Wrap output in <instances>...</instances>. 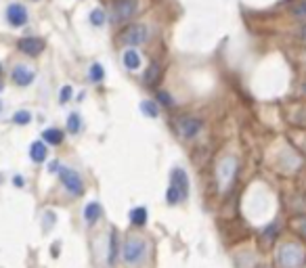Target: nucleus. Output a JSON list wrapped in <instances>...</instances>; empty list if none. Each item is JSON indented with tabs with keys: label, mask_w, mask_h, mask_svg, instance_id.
Instances as JSON below:
<instances>
[{
	"label": "nucleus",
	"mask_w": 306,
	"mask_h": 268,
	"mask_svg": "<svg viewBox=\"0 0 306 268\" xmlns=\"http://www.w3.org/2000/svg\"><path fill=\"white\" fill-rule=\"evenodd\" d=\"M296 231L306 239V216H304V218H300V220L296 222Z\"/></svg>",
	"instance_id": "cd10ccee"
},
{
	"label": "nucleus",
	"mask_w": 306,
	"mask_h": 268,
	"mask_svg": "<svg viewBox=\"0 0 306 268\" xmlns=\"http://www.w3.org/2000/svg\"><path fill=\"white\" fill-rule=\"evenodd\" d=\"M0 74H3V65H0Z\"/></svg>",
	"instance_id": "473e14b6"
},
{
	"label": "nucleus",
	"mask_w": 306,
	"mask_h": 268,
	"mask_svg": "<svg viewBox=\"0 0 306 268\" xmlns=\"http://www.w3.org/2000/svg\"><path fill=\"white\" fill-rule=\"evenodd\" d=\"M88 21H90V25H94V27H103L105 21H107L105 11H103V9H92L90 15H88Z\"/></svg>",
	"instance_id": "a211bd4d"
},
{
	"label": "nucleus",
	"mask_w": 306,
	"mask_h": 268,
	"mask_svg": "<svg viewBox=\"0 0 306 268\" xmlns=\"http://www.w3.org/2000/svg\"><path fill=\"white\" fill-rule=\"evenodd\" d=\"M80 128H82V118L78 114H72L67 118V132L69 134H78Z\"/></svg>",
	"instance_id": "4be33fe9"
},
{
	"label": "nucleus",
	"mask_w": 306,
	"mask_h": 268,
	"mask_svg": "<svg viewBox=\"0 0 306 268\" xmlns=\"http://www.w3.org/2000/svg\"><path fill=\"white\" fill-rule=\"evenodd\" d=\"M63 132L59 130V128H46L44 132H42V140L46 145H53V147H57V145H61L63 143Z\"/></svg>",
	"instance_id": "2eb2a0df"
},
{
	"label": "nucleus",
	"mask_w": 306,
	"mask_h": 268,
	"mask_svg": "<svg viewBox=\"0 0 306 268\" xmlns=\"http://www.w3.org/2000/svg\"><path fill=\"white\" fill-rule=\"evenodd\" d=\"M201 130V122L197 118H193V116H185V118H180L178 120V132L183 134L185 138H193V136H197Z\"/></svg>",
	"instance_id": "9b49d317"
},
{
	"label": "nucleus",
	"mask_w": 306,
	"mask_h": 268,
	"mask_svg": "<svg viewBox=\"0 0 306 268\" xmlns=\"http://www.w3.org/2000/svg\"><path fill=\"white\" fill-rule=\"evenodd\" d=\"M277 268H304L306 266V247L298 241H285L277 247L275 253Z\"/></svg>",
	"instance_id": "f257e3e1"
},
{
	"label": "nucleus",
	"mask_w": 306,
	"mask_h": 268,
	"mask_svg": "<svg viewBox=\"0 0 306 268\" xmlns=\"http://www.w3.org/2000/svg\"><path fill=\"white\" fill-rule=\"evenodd\" d=\"M302 92H304V94H306V82H304V84H302Z\"/></svg>",
	"instance_id": "7c9ffc66"
},
{
	"label": "nucleus",
	"mask_w": 306,
	"mask_h": 268,
	"mask_svg": "<svg viewBox=\"0 0 306 268\" xmlns=\"http://www.w3.org/2000/svg\"><path fill=\"white\" fill-rule=\"evenodd\" d=\"M72 94H74V88L67 84V86H63V88H61V92H59V103H63V105H65L67 101H72Z\"/></svg>",
	"instance_id": "393cba45"
},
{
	"label": "nucleus",
	"mask_w": 306,
	"mask_h": 268,
	"mask_svg": "<svg viewBox=\"0 0 306 268\" xmlns=\"http://www.w3.org/2000/svg\"><path fill=\"white\" fill-rule=\"evenodd\" d=\"M11 80L17 84V86L25 88V86H30V84L36 80V69L30 67V65H25V63H17L15 67H13V72H11Z\"/></svg>",
	"instance_id": "9d476101"
},
{
	"label": "nucleus",
	"mask_w": 306,
	"mask_h": 268,
	"mask_svg": "<svg viewBox=\"0 0 306 268\" xmlns=\"http://www.w3.org/2000/svg\"><path fill=\"white\" fill-rule=\"evenodd\" d=\"M138 11V0H116L111 5V19L122 23V21H128L136 15Z\"/></svg>",
	"instance_id": "423d86ee"
},
{
	"label": "nucleus",
	"mask_w": 306,
	"mask_h": 268,
	"mask_svg": "<svg viewBox=\"0 0 306 268\" xmlns=\"http://www.w3.org/2000/svg\"><path fill=\"white\" fill-rule=\"evenodd\" d=\"M124 67L130 69V72H136L138 67H141V55H138V50H134V46H128V50H124Z\"/></svg>",
	"instance_id": "f8f14e48"
},
{
	"label": "nucleus",
	"mask_w": 306,
	"mask_h": 268,
	"mask_svg": "<svg viewBox=\"0 0 306 268\" xmlns=\"http://www.w3.org/2000/svg\"><path fill=\"white\" fill-rule=\"evenodd\" d=\"M88 78H90V82H94V84L103 82V78H105L103 65H101V63H92V65L88 67Z\"/></svg>",
	"instance_id": "6ab92c4d"
},
{
	"label": "nucleus",
	"mask_w": 306,
	"mask_h": 268,
	"mask_svg": "<svg viewBox=\"0 0 306 268\" xmlns=\"http://www.w3.org/2000/svg\"><path fill=\"white\" fill-rule=\"evenodd\" d=\"M3 109H5V105H3V101H0V114H3Z\"/></svg>",
	"instance_id": "2f4dec72"
},
{
	"label": "nucleus",
	"mask_w": 306,
	"mask_h": 268,
	"mask_svg": "<svg viewBox=\"0 0 306 268\" xmlns=\"http://www.w3.org/2000/svg\"><path fill=\"white\" fill-rule=\"evenodd\" d=\"M13 182H15L17 187H23V178L21 176H15V178H13Z\"/></svg>",
	"instance_id": "c85d7f7f"
},
{
	"label": "nucleus",
	"mask_w": 306,
	"mask_h": 268,
	"mask_svg": "<svg viewBox=\"0 0 306 268\" xmlns=\"http://www.w3.org/2000/svg\"><path fill=\"white\" fill-rule=\"evenodd\" d=\"M101 214H103V209H101V205L96 203V201H90V203L84 207V220H86L88 224H94L96 220L101 218Z\"/></svg>",
	"instance_id": "dca6fc26"
},
{
	"label": "nucleus",
	"mask_w": 306,
	"mask_h": 268,
	"mask_svg": "<svg viewBox=\"0 0 306 268\" xmlns=\"http://www.w3.org/2000/svg\"><path fill=\"white\" fill-rule=\"evenodd\" d=\"M61 182L65 185V189L72 193V195H76V197H80L82 193H84V182H82V178H80V174L78 172H74L72 168H61Z\"/></svg>",
	"instance_id": "1a4fd4ad"
},
{
	"label": "nucleus",
	"mask_w": 306,
	"mask_h": 268,
	"mask_svg": "<svg viewBox=\"0 0 306 268\" xmlns=\"http://www.w3.org/2000/svg\"><path fill=\"white\" fill-rule=\"evenodd\" d=\"M149 40V27L143 23H132L122 32V42L126 46H141Z\"/></svg>",
	"instance_id": "39448f33"
},
{
	"label": "nucleus",
	"mask_w": 306,
	"mask_h": 268,
	"mask_svg": "<svg viewBox=\"0 0 306 268\" xmlns=\"http://www.w3.org/2000/svg\"><path fill=\"white\" fill-rule=\"evenodd\" d=\"M130 222L134 224V227H143V224L147 222V209L145 207H134L130 211Z\"/></svg>",
	"instance_id": "aec40b11"
},
{
	"label": "nucleus",
	"mask_w": 306,
	"mask_h": 268,
	"mask_svg": "<svg viewBox=\"0 0 306 268\" xmlns=\"http://www.w3.org/2000/svg\"><path fill=\"white\" fill-rule=\"evenodd\" d=\"M277 231H279V227H277V224H271V227L264 231V239H267V241H273V239H277Z\"/></svg>",
	"instance_id": "bb28decb"
},
{
	"label": "nucleus",
	"mask_w": 306,
	"mask_h": 268,
	"mask_svg": "<svg viewBox=\"0 0 306 268\" xmlns=\"http://www.w3.org/2000/svg\"><path fill=\"white\" fill-rule=\"evenodd\" d=\"M189 197V176L183 168H174L170 172V187L166 191V201L170 205H176Z\"/></svg>",
	"instance_id": "f03ea898"
},
{
	"label": "nucleus",
	"mask_w": 306,
	"mask_h": 268,
	"mask_svg": "<svg viewBox=\"0 0 306 268\" xmlns=\"http://www.w3.org/2000/svg\"><path fill=\"white\" fill-rule=\"evenodd\" d=\"M291 15H294L296 19H300V21H306V0L294 5V9H291Z\"/></svg>",
	"instance_id": "b1692460"
},
{
	"label": "nucleus",
	"mask_w": 306,
	"mask_h": 268,
	"mask_svg": "<svg viewBox=\"0 0 306 268\" xmlns=\"http://www.w3.org/2000/svg\"><path fill=\"white\" fill-rule=\"evenodd\" d=\"M235 174H237V159L231 157V155L222 157L216 168V178H218L220 189H229L235 180Z\"/></svg>",
	"instance_id": "20e7f679"
},
{
	"label": "nucleus",
	"mask_w": 306,
	"mask_h": 268,
	"mask_svg": "<svg viewBox=\"0 0 306 268\" xmlns=\"http://www.w3.org/2000/svg\"><path fill=\"white\" fill-rule=\"evenodd\" d=\"M141 111L147 118H158L160 116V107H158L156 101H143L141 103Z\"/></svg>",
	"instance_id": "412c9836"
},
{
	"label": "nucleus",
	"mask_w": 306,
	"mask_h": 268,
	"mask_svg": "<svg viewBox=\"0 0 306 268\" xmlns=\"http://www.w3.org/2000/svg\"><path fill=\"white\" fill-rule=\"evenodd\" d=\"M116 256H118V233L111 231L107 237V264L109 266L116 262Z\"/></svg>",
	"instance_id": "4468645a"
},
{
	"label": "nucleus",
	"mask_w": 306,
	"mask_h": 268,
	"mask_svg": "<svg viewBox=\"0 0 306 268\" xmlns=\"http://www.w3.org/2000/svg\"><path fill=\"white\" fill-rule=\"evenodd\" d=\"M46 155H48V149H46V143L44 140H36V143H32L30 147V157L34 164H42L46 159Z\"/></svg>",
	"instance_id": "ddd939ff"
},
{
	"label": "nucleus",
	"mask_w": 306,
	"mask_h": 268,
	"mask_svg": "<svg viewBox=\"0 0 306 268\" xmlns=\"http://www.w3.org/2000/svg\"><path fill=\"white\" fill-rule=\"evenodd\" d=\"M17 48H19V52L27 55V57H38L46 48V42L38 36H23L17 40Z\"/></svg>",
	"instance_id": "6e6552de"
},
{
	"label": "nucleus",
	"mask_w": 306,
	"mask_h": 268,
	"mask_svg": "<svg viewBox=\"0 0 306 268\" xmlns=\"http://www.w3.org/2000/svg\"><path fill=\"white\" fill-rule=\"evenodd\" d=\"M5 19L11 27H23L30 21V13H27V7L21 3H11L5 11Z\"/></svg>",
	"instance_id": "0eeeda50"
},
{
	"label": "nucleus",
	"mask_w": 306,
	"mask_h": 268,
	"mask_svg": "<svg viewBox=\"0 0 306 268\" xmlns=\"http://www.w3.org/2000/svg\"><path fill=\"white\" fill-rule=\"evenodd\" d=\"M0 90H3V84H0Z\"/></svg>",
	"instance_id": "72a5a7b5"
},
{
	"label": "nucleus",
	"mask_w": 306,
	"mask_h": 268,
	"mask_svg": "<svg viewBox=\"0 0 306 268\" xmlns=\"http://www.w3.org/2000/svg\"><path fill=\"white\" fill-rule=\"evenodd\" d=\"M304 268H306V266H304Z\"/></svg>",
	"instance_id": "f704fd0d"
},
{
	"label": "nucleus",
	"mask_w": 306,
	"mask_h": 268,
	"mask_svg": "<svg viewBox=\"0 0 306 268\" xmlns=\"http://www.w3.org/2000/svg\"><path fill=\"white\" fill-rule=\"evenodd\" d=\"M147 256V241L141 237H128L124 241V247H122V258L128 266L132 264H138L143 262V258Z\"/></svg>",
	"instance_id": "7ed1b4c3"
},
{
	"label": "nucleus",
	"mask_w": 306,
	"mask_h": 268,
	"mask_svg": "<svg viewBox=\"0 0 306 268\" xmlns=\"http://www.w3.org/2000/svg\"><path fill=\"white\" fill-rule=\"evenodd\" d=\"M300 40L306 42V25H302V30H300Z\"/></svg>",
	"instance_id": "c756f323"
},
{
	"label": "nucleus",
	"mask_w": 306,
	"mask_h": 268,
	"mask_svg": "<svg viewBox=\"0 0 306 268\" xmlns=\"http://www.w3.org/2000/svg\"><path fill=\"white\" fill-rule=\"evenodd\" d=\"M32 122V114L30 111H15V116H13V124H17V126H25V124H30Z\"/></svg>",
	"instance_id": "5701e85b"
},
{
	"label": "nucleus",
	"mask_w": 306,
	"mask_h": 268,
	"mask_svg": "<svg viewBox=\"0 0 306 268\" xmlns=\"http://www.w3.org/2000/svg\"><path fill=\"white\" fill-rule=\"evenodd\" d=\"M160 76H162L160 63H151L149 69H147V74H145V84H147V86H156L158 80H160Z\"/></svg>",
	"instance_id": "f3484780"
},
{
	"label": "nucleus",
	"mask_w": 306,
	"mask_h": 268,
	"mask_svg": "<svg viewBox=\"0 0 306 268\" xmlns=\"http://www.w3.org/2000/svg\"><path fill=\"white\" fill-rule=\"evenodd\" d=\"M158 101H160L164 107H172V96H170L168 92H164V90L158 92Z\"/></svg>",
	"instance_id": "a878e982"
}]
</instances>
